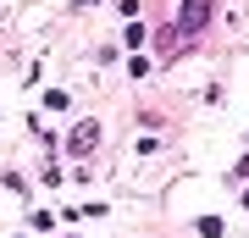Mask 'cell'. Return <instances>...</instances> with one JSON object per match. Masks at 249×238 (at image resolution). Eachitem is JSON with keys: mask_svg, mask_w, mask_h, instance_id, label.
<instances>
[{"mask_svg": "<svg viewBox=\"0 0 249 238\" xmlns=\"http://www.w3.org/2000/svg\"><path fill=\"white\" fill-rule=\"evenodd\" d=\"M205 22H211V0H183V11H178V34H199Z\"/></svg>", "mask_w": 249, "mask_h": 238, "instance_id": "obj_1", "label": "cell"}, {"mask_svg": "<svg viewBox=\"0 0 249 238\" xmlns=\"http://www.w3.org/2000/svg\"><path fill=\"white\" fill-rule=\"evenodd\" d=\"M94 139H100V128H94V122H78V133H72V155H83Z\"/></svg>", "mask_w": 249, "mask_h": 238, "instance_id": "obj_2", "label": "cell"}, {"mask_svg": "<svg viewBox=\"0 0 249 238\" xmlns=\"http://www.w3.org/2000/svg\"><path fill=\"white\" fill-rule=\"evenodd\" d=\"M238 177H249V155L238 161V166H232V183H238Z\"/></svg>", "mask_w": 249, "mask_h": 238, "instance_id": "obj_3", "label": "cell"}, {"mask_svg": "<svg viewBox=\"0 0 249 238\" xmlns=\"http://www.w3.org/2000/svg\"><path fill=\"white\" fill-rule=\"evenodd\" d=\"M244 205H249V194H244Z\"/></svg>", "mask_w": 249, "mask_h": 238, "instance_id": "obj_4", "label": "cell"}]
</instances>
